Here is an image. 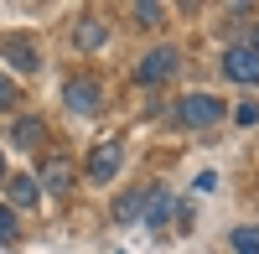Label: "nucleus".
I'll list each match as a JSON object with an SVG mask.
<instances>
[{
    "label": "nucleus",
    "mask_w": 259,
    "mask_h": 254,
    "mask_svg": "<svg viewBox=\"0 0 259 254\" xmlns=\"http://www.w3.org/2000/svg\"><path fill=\"white\" fill-rule=\"evenodd\" d=\"M99 41H104V26L99 21H83L78 26V47H99Z\"/></svg>",
    "instance_id": "11"
},
{
    "label": "nucleus",
    "mask_w": 259,
    "mask_h": 254,
    "mask_svg": "<svg viewBox=\"0 0 259 254\" xmlns=\"http://www.w3.org/2000/svg\"><path fill=\"white\" fill-rule=\"evenodd\" d=\"M233 249L239 254H259V234L254 228H239V234H233Z\"/></svg>",
    "instance_id": "13"
},
{
    "label": "nucleus",
    "mask_w": 259,
    "mask_h": 254,
    "mask_svg": "<svg viewBox=\"0 0 259 254\" xmlns=\"http://www.w3.org/2000/svg\"><path fill=\"white\" fill-rule=\"evenodd\" d=\"M11 202L16 207H31L36 202V177H11Z\"/></svg>",
    "instance_id": "10"
},
{
    "label": "nucleus",
    "mask_w": 259,
    "mask_h": 254,
    "mask_svg": "<svg viewBox=\"0 0 259 254\" xmlns=\"http://www.w3.org/2000/svg\"><path fill=\"white\" fill-rule=\"evenodd\" d=\"M177 119L187 124V130H207V124L223 119V104L212 99V94H187V99L177 104Z\"/></svg>",
    "instance_id": "1"
},
{
    "label": "nucleus",
    "mask_w": 259,
    "mask_h": 254,
    "mask_svg": "<svg viewBox=\"0 0 259 254\" xmlns=\"http://www.w3.org/2000/svg\"><path fill=\"white\" fill-rule=\"evenodd\" d=\"M233 119H239V124H259V104H254V99H244L239 109H233Z\"/></svg>",
    "instance_id": "14"
},
{
    "label": "nucleus",
    "mask_w": 259,
    "mask_h": 254,
    "mask_svg": "<svg viewBox=\"0 0 259 254\" xmlns=\"http://www.w3.org/2000/svg\"><path fill=\"white\" fill-rule=\"evenodd\" d=\"M0 177H6V156H0Z\"/></svg>",
    "instance_id": "19"
},
{
    "label": "nucleus",
    "mask_w": 259,
    "mask_h": 254,
    "mask_svg": "<svg viewBox=\"0 0 259 254\" xmlns=\"http://www.w3.org/2000/svg\"><path fill=\"white\" fill-rule=\"evenodd\" d=\"M182 68V57H177V47H161V52H145V62L135 68V78L140 83H166L171 73Z\"/></svg>",
    "instance_id": "2"
},
{
    "label": "nucleus",
    "mask_w": 259,
    "mask_h": 254,
    "mask_svg": "<svg viewBox=\"0 0 259 254\" xmlns=\"http://www.w3.org/2000/svg\"><path fill=\"white\" fill-rule=\"evenodd\" d=\"M140 207H145V192H130V197L119 202V223H130V218H140Z\"/></svg>",
    "instance_id": "12"
},
{
    "label": "nucleus",
    "mask_w": 259,
    "mask_h": 254,
    "mask_svg": "<svg viewBox=\"0 0 259 254\" xmlns=\"http://www.w3.org/2000/svg\"><path fill=\"white\" fill-rule=\"evenodd\" d=\"M192 187H197V192H212V187H218V172H202V177L192 182Z\"/></svg>",
    "instance_id": "18"
},
{
    "label": "nucleus",
    "mask_w": 259,
    "mask_h": 254,
    "mask_svg": "<svg viewBox=\"0 0 259 254\" xmlns=\"http://www.w3.org/2000/svg\"><path fill=\"white\" fill-rule=\"evenodd\" d=\"M0 244H16V218H11V207H0Z\"/></svg>",
    "instance_id": "15"
},
{
    "label": "nucleus",
    "mask_w": 259,
    "mask_h": 254,
    "mask_svg": "<svg viewBox=\"0 0 259 254\" xmlns=\"http://www.w3.org/2000/svg\"><path fill=\"white\" fill-rule=\"evenodd\" d=\"M36 187H47V192H68V187H73V166L62 161V156H52L47 166H41V177H36Z\"/></svg>",
    "instance_id": "7"
},
{
    "label": "nucleus",
    "mask_w": 259,
    "mask_h": 254,
    "mask_svg": "<svg viewBox=\"0 0 259 254\" xmlns=\"http://www.w3.org/2000/svg\"><path fill=\"white\" fill-rule=\"evenodd\" d=\"M135 16H140V26H156V21H161V6H150V0H140V6H135Z\"/></svg>",
    "instance_id": "16"
},
{
    "label": "nucleus",
    "mask_w": 259,
    "mask_h": 254,
    "mask_svg": "<svg viewBox=\"0 0 259 254\" xmlns=\"http://www.w3.org/2000/svg\"><path fill=\"white\" fill-rule=\"evenodd\" d=\"M16 145L21 151H36L41 145V119H16Z\"/></svg>",
    "instance_id": "9"
},
{
    "label": "nucleus",
    "mask_w": 259,
    "mask_h": 254,
    "mask_svg": "<svg viewBox=\"0 0 259 254\" xmlns=\"http://www.w3.org/2000/svg\"><path fill=\"white\" fill-rule=\"evenodd\" d=\"M114 172H119V140H104L99 151L89 156V177H94V182H109Z\"/></svg>",
    "instance_id": "6"
},
{
    "label": "nucleus",
    "mask_w": 259,
    "mask_h": 254,
    "mask_svg": "<svg viewBox=\"0 0 259 254\" xmlns=\"http://www.w3.org/2000/svg\"><path fill=\"white\" fill-rule=\"evenodd\" d=\"M0 52H6V62H11L16 73H36V68H41V52H36L31 36H6V41H0Z\"/></svg>",
    "instance_id": "3"
},
{
    "label": "nucleus",
    "mask_w": 259,
    "mask_h": 254,
    "mask_svg": "<svg viewBox=\"0 0 259 254\" xmlns=\"http://www.w3.org/2000/svg\"><path fill=\"white\" fill-rule=\"evenodd\" d=\"M223 73H228L233 83H259V52H254V47H228Z\"/></svg>",
    "instance_id": "4"
},
{
    "label": "nucleus",
    "mask_w": 259,
    "mask_h": 254,
    "mask_svg": "<svg viewBox=\"0 0 259 254\" xmlns=\"http://www.w3.org/2000/svg\"><path fill=\"white\" fill-rule=\"evenodd\" d=\"M62 99H68L73 114H99V83L94 78H73L68 89H62Z\"/></svg>",
    "instance_id": "5"
},
{
    "label": "nucleus",
    "mask_w": 259,
    "mask_h": 254,
    "mask_svg": "<svg viewBox=\"0 0 259 254\" xmlns=\"http://www.w3.org/2000/svg\"><path fill=\"white\" fill-rule=\"evenodd\" d=\"M11 104H16V83L0 73V109H11Z\"/></svg>",
    "instance_id": "17"
},
{
    "label": "nucleus",
    "mask_w": 259,
    "mask_h": 254,
    "mask_svg": "<svg viewBox=\"0 0 259 254\" xmlns=\"http://www.w3.org/2000/svg\"><path fill=\"white\" fill-rule=\"evenodd\" d=\"M166 218H171V192H166V187H156V192H150V202H145V223L161 228Z\"/></svg>",
    "instance_id": "8"
}]
</instances>
